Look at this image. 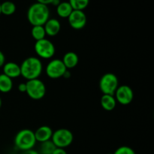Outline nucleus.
<instances>
[{"mask_svg": "<svg viewBox=\"0 0 154 154\" xmlns=\"http://www.w3.org/2000/svg\"><path fill=\"white\" fill-rule=\"evenodd\" d=\"M32 37L37 42L45 38L46 33H45L44 26H34L31 30Z\"/></svg>", "mask_w": 154, "mask_h": 154, "instance_id": "nucleus-18", "label": "nucleus"}, {"mask_svg": "<svg viewBox=\"0 0 154 154\" xmlns=\"http://www.w3.org/2000/svg\"><path fill=\"white\" fill-rule=\"evenodd\" d=\"M53 154H67L66 151L65 150V149L63 148H56L55 150L54 151Z\"/></svg>", "mask_w": 154, "mask_h": 154, "instance_id": "nucleus-25", "label": "nucleus"}, {"mask_svg": "<svg viewBox=\"0 0 154 154\" xmlns=\"http://www.w3.org/2000/svg\"><path fill=\"white\" fill-rule=\"evenodd\" d=\"M18 90L21 93H26V83H21L18 86Z\"/></svg>", "mask_w": 154, "mask_h": 154, "instance_id": "nucleus-23", "label": "nucleus"}, {"mask_svg": "<svg viewBox=\"0 0 154 154\" xmlns=\"http://www.w3.org/2000/svg\"><path fill=\"white\" fill-rule=\"evenodd\" d=\"M63 63H64L65 66L67 69H72L76 67L77 65L78 64L79 62V58L76 53L69 51L67 52L64 56L62 60Z\"/></svg>", "mask_w": 154, "mask_h": 154, "instance_id": "nucleus-14", "label": "nucleus"}, {"mask_svg": "<svg viewBox=\"0 0 154 154\" xmlns=\"http://www.w3.org/2000/svg\"><path fill=\"white\" fill-rule=\"evenodd\" d=\"M45 33L49 36H55L60 32L61 29V24L60 22L56 18H51L45 23L44 25Z\"/></svg>", "mask_w": 154, "mask_h": 154, "instance_id": "nucleus-12", "label": "nucleus"}, {"mask_svg": "<svg viewBox=\"0 0 154 154\" xmlns=\"http://www.w3.org/2000/svg\"><path fill=\"white\" fill-rule=\"evenodd\" d=\"M13 88V81L11 78L4 74L0 75V92L3 93H9Z\"/></svg>", "mask_w": 154, "mask_h": 154, "instance_id": "nucleus-17", "label": "nucleus"}, {"mask_svg": "<svg viewBox=\"0 0 154 154\" xmlns=\"http://www.w3.org/2000/svg\"><path fill=\"white\" fill-rule=\"evenodd\" d=\"M54 131L50 126H42L38 128L37 130L34 132L36 141L43 143L51 140Z\"/></svg>", "mask_w": 154, "mask_h": 154, "instance_id": "nucleus-11", "label": "nucleus"}, {"mask_svg": "<svg viewBox=\"0 0 154 154\" xmlns=\"http://www.w3.org/2000/svg\"><path fill=\"white\" fill-rule=\"evenodd\" d=\"M20 67V75H22L27 81L38 79L42 75V63L38 58L35 57H29L25 59Z\"/></svg>", "mask_w": 154, "mask_h": 154, "instance_id": "nucleus-2", "label": "nucleus"}, {"mask_svg": "<svg viewBox=\"0 0 154 154\" xmlns=\"http://www.w3.org/2000/svg\"><path fill=\"white\" fill-rule=\"evenodd\" d=\"M34 132L30 129H22L15 135L14 144L19 150L23 151L32 150L36 144Z\"/></svg>", "mask_w": 154, "mask_h": 154, "instance_id": "nucleus-3", "label": "nucleus"}, {"mask_svg": "<svg viewBox=\"0 0 154 154\" xmlns=\"http://www.w3.org/2000/svg\"><path fill=\"white\" fill-rule=\"evenodd\" d=\"M3 74L11 79L17 78L20 75V67L19 65L13 62L5 63L3 66Z\"/></svg>", "mask_w": 154, "mask_h": 154, "instance_id": "nucleus-13", "label": "nucleus"}, {"mask_svg": "<svg viewBox=\"0 0 154 154\" xmlns=\"http://www.w3.org/2000/svg\"><path fill=\"white\" fill-rule=\"evenodd\" d=\"M34 49L36 54L42 59L52 58L56 51L54 44L47 38L37 41L35 44Z\"/></svg>", "mask_w": 154, "mask_h": 154, "instance_id": "nucleus-7", "label": "nucleus"}, {"mask_svg": "<svg viewBox=\"0 0 154 154\" xmlns=\"http://www.w3.org/2000/svg\"><path fill=\"white\" fill-rule=\"evenodd\" d=\"M49 18L50 11L48 6L37 2L29 8L27 19L32 26H44Z\"/></svg>", "mask_w": 154, "mask_h": 154, "instance_id": "nucleus-1", "label": "nucleus"}, {"mask_svg": "<svg viewBox=\"0 0 154 154\" xmlns=\"http://www.w3.org/2000/svg\"><path fill=\"white\" fill-rule=\"evenodd\" d=\"M26 93L34 100H39L42 98L45 97L46 94V87L45 84L40 79H34L27 81L26 83Z\"/></svg>", "mask_w": 154, "mask_h": 154, "instance_id": "nucleus-6", "label": "nucleus"}, {"mask_svg": "<svg viewBox=\"0 0 154 154\" xmlns=\"http://www.w3.org/2000/svg\"><path fill=\"white\" fill-rule=\"evenodd\" d=\"M114 94L116 101L123 105H129L133 100V90L128 85L119 86Z\"/></svg>", "mask_w": 154, "mask_h": 154, "instance_id": "nucleus-9", "label": "nucleus"}, {"mask_svg": "<svg viewBox=\"0 0 154 154\" xmlns=\"http://www.w3.org/2000/svg\"><path fill=\"white\" fill-rule=\"evenodd\" d=\"M72 11L73 9L69 2H60V4L57 6V13L60 17L68 18Z\"/></svg>", "mask_w": 154, "mask_h": 154, "instance_id": "nucleus-16", "label": "nucleus"}, {"mask_svg": "<svg viewBox=\"0 0 154 154\" xmlns=\"http://www.w3.org/2000/svg\"><path fill=\"white\" fill-rule=\"evenodd\" d=\"M108 154H114V153H108Z\"/></svg>", "mask_w": 154, "mask_h": 154, "instance_id": "nucleus-29", "label": "nucleus"}, {"mask_svg": "<svg viewBox=\"0 0 154 154\" xmlns=\"http://www.w3.org/2000/svg\"><path fill=\"white\" fill-rule=\"evenodd\" d=\"M69 25L75 29H81L87 24V16L82 11H73L68 17Z\"/></svg>", "mask_w": 154, "mask_h": 154, "instance_id": "nucleus-10", "label": "nucleus"}, {"mask_svg": "<svg viewBox=\"0 0 154 154\" xmlns=\"http://www.w3.org/2000/svg\"><path fill=\"white\" fill-rule=\"evenodd\" d=\"M1 107H2V99L1 98H0V108H1Z\"/></svg>", "mask_w": 154, "mask_h": 154, "instance_id": "nucleus-27", "label": "nucleus"}, {"mask_svg": "<svg viewBox=\"0 0 154 154\" xmlns=\"http://www.w3.org/2000/svg\"><path fill=\"white\" fill-rule=\"evenodd\" d=\"M73 11H84L89 5L88 0H70L69 2Z\"/></svg>", "mask_w": 154, "mask_h": 154, "instance_id": "nucleus-20", "label": "nucleus"}, {"mask_svg": "<svg viewBox=\"0 0 154 154\" xmlns=\"http://www.w3.org/2000/svg\"><path fill=\"white\" fill-rule=\"evenodd\" d=\"M5 63V57L4 54L0 51V67H2Z\"/></svg>", "mask_w": 154, "mask_h": 154, "instance_id": "nucleus-24", "label": "nucleus"}, {"mask_svg": "<svg viewBox=\"0 0 154 154\" xmlns=\"http://www.w3.org/2000/svg\"><path fill=\"white\" fill-rule=\"evenodd\" d=\"M68 69L65 66L62 60L54 59L48 63L46 67V74L50 78L57 79L64 76Z\"/></svg>", "mask_w": 154, "mask_h": 154, "instance_id": "nucleus-8", "label": "nucleus"}, {"mask_svg": "<svg viewBox=\"0 0 154 154\" xmlns=\"http://www.w3.org/2000/svg\"><path fill=\"white\" fill-rule=\"evenodd\" d=\"M118 87V78L111 72L105 74L99 81V88L103 95L114 96Z\"/></svg>", "mask_w": 154, "mask_h": 154, "instance_id": "nucleus-4", "label": "nucleus"}, {"mask_svg": "<svg viewBox=\"0 0 154 154\" xmlns=\"http://www.w3.org/2000/svg\"><path fill=\"white\" fill-rule=\"evenodd\" d=\"M100 104L102 108L107 111H111L115 108L117 105V101L114 96L111 95H103L101 98Z\"/></svg>", "mask_w": 154, "mask_h": 154, "instance_id": "nucleus-15", "label": "nucleus"}, {"mask_svg": "<svg viewBox=\"0 0 154 154\" xmlns=\"http://www.w3.org/2000/svg\"><path fill=\"white\" fill-rule=\"evenodd\" d=\"M21 154H40V153H39L38 151H36V150L32 149V150H26V151H23Z\"/></svg>", "mask_w": 154, "mask_h": 154, "instance_id": "nucleus-26", "label": "nucleus"}, {"mask_svg": "<svg viewBox=\"0 0 154 154\" xmlns=\"http://www.w3.org/2000/svg\"><path fill=\"white\" fill-rule=\"evenodd\" d=\"M114 154H136L134 150L128 146H121L115 150Z\"/></svg>", "mask_w": 154, "mask_h": 154, "instance_id": "nucleus-22", "label": "nucleus"}, {"mask_svg": "<svg viewBox=\"0 0 154 154\" xmlns=\"http://www.w3.org/2000/svg\"><path fill=\"white\" fill-rule=\"evenodd\" d=\"M16 11V5L12 2H5L1 4V13L5 15H11Z\"/></svg>", "mask_w": 154, "mask_h": 154, "instance_id": "nucleus-19", "label": "nucleus"}, {"mask_svg": "<svg viewBox=\"0 0 154 154\" xmlns=\"http://www.w3.org/2000/svg\"><path fill=\"white\" fill-rule=\"evenodd\" d=\"M1 4H0V14H1Z\"/></svg>", "mask_w": 154, "mask_h": 154, "instance_id": "nucleus-28", "label": "nucleus"}, {"mask_svg": "<svg viewBox=\"0 0 154 154\" xmlns=\"http://www.w3.org/2000/svg\"><path fill=\"white\" fill-rule=\"evenodd\" d=\"M74 136L72 132L67 129H59L53 132L51 141L57 148H66L72 144Z\"/></svg>", "mask_w": 154, "mask_h": 154, "instance_id": "nucleus-5", "label": "nucleus"}, {"mask_svg": "<svg viewBox=\"0 0 154 154\" xmlns=\"http://www.w3.org/2000/svg\"><path fill=\"white\" fill-rule=\"evenodd\" d=\"M57 148L51 140L42 143L40 147V154H53Z\"/></svg>", "mask_w": 154, "mask_h": 154, "instance_id": "nucleus-21", "label": "nucleus"}]
</instances>
